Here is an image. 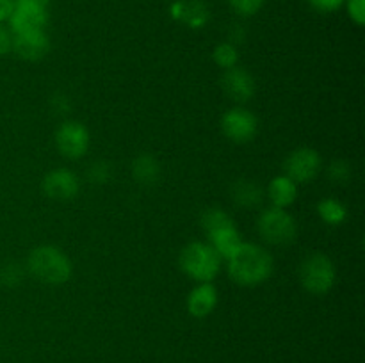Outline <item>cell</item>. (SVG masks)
I'll return each mask as SVG.
<instances>
[{
	"instance_id": "6da1fadb",
	"label": "cell",
	"mask_w": 365,
	"mask_h": 363,
	"mask_svg": "<svg viewBox=\"0 0 365 363\" xmlns=\"http://www.w3.org/2000/svg\"><path fill=\"white\" fill-rule=\"evenodd\" d=\"M228 262V274L242 287H257L273 274V256L259 244L242 242Z\"/></svg>"
},
{
	"instance_id": "7a4b0ae2",
	"label": "cell",
	"mask_w": 365,
	"mask_h": 363,
	"mask_svg": "<svg viewBox=\"0 0 365 363\" xmlns=\"http://www.w3.org/2000/svg\"><path fill=\"white\" fill-rule=\"evenodd\" d=\"M27 269L34 278L46 285L66 283L73 273L71 260L56 246H39L29 255Z\"/></svg>"
},
{
	"instance_id": "3957f363",
	"label": "cell",
	"mask_w": 365,
	"mask_h": 363,
	"mask_svg": "<svg viewBox=\"0 0 365 363\" xmlns=\"http://www.w3.org/2000/svg\"><path fill=\"white\" fill-rule=\"evenodd\" d=\"M221 256L209 242H189L180 253V269L198 283L212 281L221 269Z\"/></svg>"
},
{
	"instance_id": "277c9868",
	"label": "cell",
	"mask_w": 365,
	"mask_h": 363,
	"mask_svg": "<svg viewBox=\"0 0 365 363\" xmlns=\"http://www.w3.org/2000/svg\"><path fill=\"white\" fill-rule=\"evenodd\" d=\"M337 273L335 265L323 253H312L299 265V281L314 295H324L334 288Z\"/></svg>"
},
{
	"instance_id": "5b68a950",
	"label": "cell",
	"mask_w": 365,
	"mask_h": 363,
	"mask_svg": "<svg viewBox=\"0 0 365 363\" xmlns=\"http://www.w3.org/2000/svg\"><path fill=\"white\" fill-rule=\"evenodd\" d=\"M257 224H259L260 237L274 246L292 244L298 235L296 219L285 209L271 206V209L264 210Z\"/></svg>"
},
{
	"instance_id": "8992f818",
	"label": "cell",
	"mask_w": 365,
	"mask_h": 363,
	"mask_svg": "<svg viewBox=\"0 0 365 363\" xmlns=\"http://www.w3.org/2000/svg\"><path fill=\"white\" fill-rule=\"evenodd\" d=\"M221 130L230 141L248 142L257 135L259 120L252 110L234 107V109L227 110L221 117Z\"/></svg>"
},
{
	"instance_id": "52a82bcc",
	"label": "cell",
	"mask_w": 365,
	"mask_h": 363,
	"mask_svg": "<svg viewBox=\"0 0 365 363\" xmlns=\"http://www.w3.org/2000/svg\"><path fill=\"white\" fill-rule=\"evenodd\" d=\"M321 155L314 148H298L285 160V177L291 178L294 184H307L312 182L321 171Z\"/></svg>"
},
{
	"instance_id": "ba28073f",
	"label": "cell",
	"mask_w": 365,
	"mask_h": 363,
	"mask_svg": "<svg viewBox=\"0 0 365 363\" xmlns=\"http://www.w3.org/2000/svg\"><path fill=\"white\" fill-rule=\"evenodd\" d=\"M56 146L61 155L68 159H81L89 148V132L78 121H66L56 132Z\"/></svg>"
},
{
	"instance_id": "9c48e42d",
	"label": "cell",
	"mask_w": 365,
	"mask_h": 363,
	"mask_svg": "<svg viewBox=\"0 0 365 363\" xmlns=\"http://www.w3.org/2000/svg\"><path fill=\"white\" fill-rule=\"evenodd\" d=\"M43 191L48 198L68 201L78 194L81 182H78L77 174L71 173L70 169L59 167V169H52L50 173H46V177L43 178Z\"/></svg>"
},
{
	"instance_id": "30bf717a",
	"label": "cell",
	"mask_w": 365,
	"mask_h": 363,
	"mask_svg": "<svg viewBox=\"0 0 365 363\" xmlns=\"http://www.w3.org/2000/svg\"><path fill=\"white\" fill-rule=\"evenodd\" d=\"M221 88L228 98L235 102H248L255 95V78L245 68H228L221 77Z\"/></svg>"
},
{
	"instance_id": "8fae6325",
	"label": "cell",
	"mask_w": 365,
	"mask_h": 363,
	"mask_svg": "<svg viewBox=\"0 0 365 363\" xmlns=\"http://www.w3.org/2000/svg\"><path fill=\"white\" fill-rule=\"evenodd\" d=\"M9 31L13 34L45 31L48 23V11L34 6H14L9 20Z\"/></svg>"
},
{
	"instance_id": "7c38bea8",
	"label": "cell",
	"mask_w": 365,
	"mask_h": 363,
	"mask_svg": "<svg viewBox=\"0 0 365 363\" xmlns=\"http://www.w3.org/2000/svg\"><path fill=\"white\" fill-rule=\"evenodd\" d=\"M11 50L25 60H39L48 53L50 39L45 31L13 34V48Z\"/></svg>"
},
{
	"instance_id": "4fadbf2b",
	"label": "cell",
	"mask_w": 365,
	"mask_h": 363,
	"mask_svg": "<svg viewBox=\"0 0 365 363\" xmlns=\"http://www.w3.org/2000/svg\"><path fill=\"white\" fill-rule=\"evenodd\" d=\"M216 306H217V290L210 281L198 283L191 292H189L187 310L192 317H196V319H203V317L210 315Z\"/></svg>"
},
{
	"instance_id": "5bb4252c",
	"label": "cell",
	"mask_w": 365,
	"mask_h": 363,
	"mask_svg": "<svg viewBox=\"0 0 365 363\" xmlns=\"http://www.w3.org/2000/svg\"><path fill=\"white\" fill-rule=\"evenodd\" d=\"M171 14L175 20L187 23L189 27H203L209 20V9L200 0H178L171 6Z\"/></svg>"
},
{
	"instance_id": "9a60e30c",
	"label": "cell",
	"mask_w": 365,
	"mask_h": 363,
	"mask_svg": "<svg viewBox=\"0 0 365 363\" xmlns=\"http://www.w3.org/2000/svg\"><path fill=\"white\" fill-rule=\"evenodd\" d=\"M267 196H269L271 203L277 209H287L298 198V184L291 180L285 174L274 177L267 185Z\"/></svg>"
},
{
	"instance_id": "2e32d148",
	"label": "cell",
	"mask_w": 365,
	"mask_h": 363,
	"mask_svg": "<svg viewBox=\"0 0 365 363\" xmlns=\"http://www.w3.org/2000/svg\"><path fill=\"white\" fill-rule=\"evenodd\" d=\"M209 244L217 251V255L225 260H230L242 244V237L235 224L223 228L209 237Z\"/></svg>"
},
{
	"instance_id": "e0dca14e",
	"label": "cell",
	"mask_w": 365,
	"mask_h": 363,
	"mask_svg": "<svg viewBox=\"0 0 365 363\" xmlns=\"http://www.w3.org/2000/svg\"><path fill=\"white\" fill-rule=\"evenodd\" d=\"M264 192L259 184L252 180H239L235 182L232 187V199L235 205L242 206V209H253L262 203Z\"/></svg>"
},
{
	"instance_id": "ac0fdd59",
	"label": "cell",
	"mask_w": 365,
	"mask_h": 363,
	"mask_svg": "<svg viewBox=\"0 0 365 363\" xmlns=\"http://www.w3.org/2000/svg\"><path fill=\"white\" fill-rule=\"evenodd\" d=\"M132 177L135 182L143 185H152L159 180L160 177V166L152 155L143 153L138 159L132 162Z\"/></svg>"
},
{
	"instance_id": "d6986e66",
	"label": "cell",
	"mask_w": 365,
	"mask_h": 363,
	"mask_svg": "<svg viewBox=\"0 0 365 363\" xmlns=\"http://www.w3.org/2000/svg\"><path fill=\"white\" fill-rule=\"evenodd\" d=\"M317 214L321 219L330 226H339L346 221L348 217V209L342 201L335 198H324L317 203Z\"/></svg>"
},
{
	"instance_id": "ffe728a7",
	"label": "cell",
	"mask_w": 365,
	"mask_h": 363,
	"mask_svg": "<svg viewBox=\"0 0 365 363\" xmlns=\"http://www.w3.org/2000/svg\"><path fill=\"white\" fill-rule=\"evenodd\" d=\"M232 224H235L234 219L221 209H209L202 216V228L207 237L214 235L216 231L223 230V228L232 226Z\"/></svg>"
},
{
	"instance_id": "44dd1931",
	"label": "cell",
	"mask_w": 365,
	"mask_h": 363,
	"mask_svg": "<svg viewBox=\"0 0 365 363\" xmlns=\"http://www.w3.org/2000/svg\"><path fill=\"white\" fill-rule=\"evenodd\" d=\"M212 57H214V60H216L217 66L228 70V68L237 66L239 52H237V48L232 45V43H220V45L214 48Z\"/></svg>"
},
{
	"instance_id": "7402d4cb",
	"label": "cell",
	"mask_w": 365,
	"mask_h": 363,
	"mask_svg": "<svg viewBox=\"0 0 365 363\" xmlns=\"http://www.w3.org/2000/svg\"><path fill=\"white\" fill-rule=\"evenodd\" d=\"M232 11L239 16H253L264 7L266 0H228Z\"/></svg>"
},
{
	"instance_id": "603a6c76",
	"label": "cell",
	"mask_w": 365,
	"mask_h": 363,
	"mask_svg": "<svg viewBox=\"0 0 365 363\" xmlns=\"http://www.w3.org/2000/svg\"><path fill=\"white\" fill-rule=\"evenodd\" d=\"M328 177L335 182V184H344L351 177V167L344 160H335L330 167H328Z\"/></svg>"
},
{
	"instance_id": "cb8c5ba5",
	"label": "cell",
	"mask_w": 365,
	"mask_h": 363,
	"mask_svg": "<svg viewBox=\"0 0 365 363\" xmlns=\"http://www.w3.org/2000/svg\"><path fill=\"white\" fill-rule=\"evenodd\" d=\"M346 9H348L349 18L355 21L359 27H364L365 23V0H346Z\"/></svg>"
},
{
	"instance_id": "d4e9b609",
	"label": "cell",
	"mask_w": 365,
	"mask_h": 363,
	"mask_svg": "<svg viewBox=\"0 0 365 363\" xmlns=\"http://www.w3.org/2000/svg\"><path fill=\"white\" fill-rule=\"evenodd\" d=\"M110 177V166L106 162H96L93 164L91 169H89V178L93 180V184H106Z\"/></svg>"
},
{
	"instance_id": "484cf974",
	"label": "cell",
	"mask_w": 365,
	"mask_h": 363,
	"mask_svg": "<svg viewBox=\"0 0 365 363\" xmlns=\"http://www.w3.org/2000/svg\"><path fill=\"white\" fill-rule=\"evenodd\" d=\"M346 0H309L310 7L317 13H335L344 6Z\"/></svg>"
},
{
	"instance_id": "4316f807",
	"label": "cell",
	"mask_w": 365,
	"mask_h": 363,
	"mask_svg": "<svg viewBox=\"0 0 365 363\" xmlns=\"http://www.w3.org/2000/svg\"><path fill=\"white\" fill-rule=\"evenodd\" d=\"M0 280L6 285H18L21 280V269L18 265H14V263L6 265L2 269V273H0Z\"/></svg>"
},
{
	"instance_id": "83f0119b",
	"label": "cell",
	"mask_w": 365,
	"mask_h": 363,
	"mask_svg": "<svg viewBox=\"0 0 365 363\" xmlns=\"http://www.w3.org/2000/svg\"><path fill=\"white\" fill-rule=\"evenodd\" d=\"M11 48H13V32L0 23V56H6Z\"/></svg>"
},
{
	"instance_id": "f1b7e54d",
	"label": "cell",
	"mask_w": 365,
	"mask_h": 363,
	"mask_svg": "<svg viewBox=\"0 0 365 363\" xmlns=\"http://www.w3.org/2000/svg\"><path fill=\"white\" fill-rule=\"evenodd\" d=\"M14 9V0H0V23H6Z\"/></svg>"
},
{
	"instance_id": "f546056e",
	"label": "cell",
	"mask_w": 365,
	"mask_h": 363,
	"mask_svg": "<svg viewBox=\"0 0 365 363\" xmlns=\"http://www.w3.org/2000/svg\"><path fill=\"white\" fill-rule=\"evenodd\" d=\"M48 2L50 0H14V6H34L46 9V7H48Z\"/></svg>"
}]
</instances>
